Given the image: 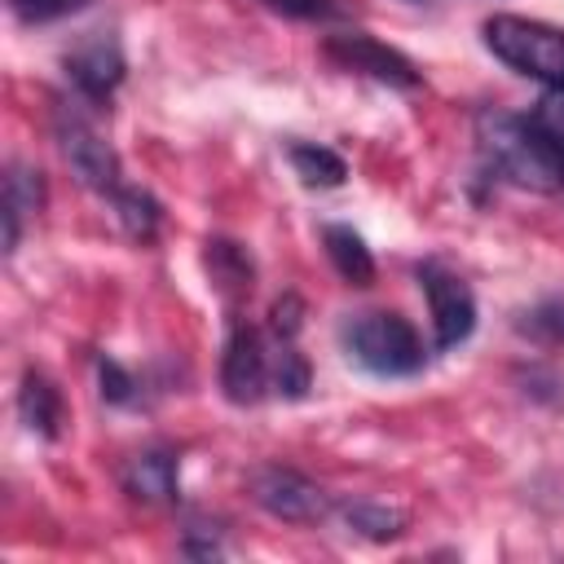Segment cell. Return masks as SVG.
<instances>
[{"mask_svg": "<svg viewBox=\"0 0 564 564\" xmlns=\"http://www.w3.org/2000/svg\"><path fill=\"white\" fill-rule=\"evenodd\" d=\"M476 137H480V154L485 163L529 189H555L564 185V154L551 145V137L520 115L507 110H485L476 119Z\"/></svg>", "mask_w": 564, "mask_h": 564, "instance_id": "1", "label": "cell"}, {"mask_svg": "<svg viewBox=\"0 0 564 564\" xmlns=\"http://www.w3.org/2000/svg\"><path fill=\"white\" fill-rule=\"evenodd\" d=\"M485 44L511 70H520L546 88H564V26H551L538 18H516V13H494L485 22Z\"/></svg>", "mask_w": 564, "mask_h": 564, "instance_id": "2", "label": "cell"}, {"mask_svg": "<svg viewBox=\"0 0 564 564\" xmlns=\"http://www.w3.org/2000/svg\"><path fill=\"white\" fill-rule=\"evenodd\" d=\"M344 348L357 366H366L379 379H405L419 375L427 352L419 330L401 313H357L344 326Z\"/></svg>", "mask_w": 564, "mask_h": 564, "instance_id": "3", "label": "cell"}, {"mask_svg": "<svg viewBox=\"0 0 564 564\" xmlns=\"http://www.w3.org/2000/svg\"><path fill=\"white\" fill-rule=\"evenodd\" d=\"M53 132H57V145H62V159L70 163V172L79 176V185L97 189V194H115L123 181H119V159L115 150L101 141V132L70 106H57L53 115Z\"/></svg>", "mask_w": 564, "mask_h": 564, "instance_id": "4", "label": "cell"}, {"mask_svg": "<svg viewBox=\"0 0 564 564\" xmlns=\"http://www.w3.org/2000/svg\"><path fill=\"white\" fill-rule=\"evenodd\" d=\"M220 388L234 405H256L273 388V352H269L264 335L256 326H247L242 317L229 322V339H225V357H220Z\"/></svg>", "mask_w": 564, "mask_h": 564, "instance_id": "5", "label": "cell"}, {"mask_svg": "<svg viewBox=\"0 0 564 564\" xmlns=\"http://www.w3.org/2000/svg\"><path fill=\"white\" fill-rule=\"evenodd\" d=\"M247 489H251V498H256L269 516L286 520V524H313V520H322V516L330 511V498H326L308 476H300V471H291V467H282V463L256 467V471L247 476Z\"/></svg>", "mask_w": 564, "mask_h": 564, "instance_id": "6", "label": "cell"}, {"mask_svg": "<svg viewBox=\"0 0 564 564\" xmlns=\"http://www.w3.org/2000/svg\"><path fill=\"white\" fill-rule=\"evenodd\" d=\"M419 286H423L427 308H432L436 348L463 344V339L476 330V295H471V286H467L454 269H445V264H436V260L419 264Z\"/></svg>", "mask_w": 564, "mask_h": 564, "instance_id": "7", "label": "cell"}, {"mask_svg": "<svg viewBox=\"0 0 564 564\" xmlns=\"http://www.w3.org/2000/svg\"><path fill=\"white\" fill-rule=\"evenodd\" d=\"M322 53L339 66V70H357V75H370L379 84H392V88H419V70L405 53L379 44L375 35H361V31H339V35H326Z\"/></svg>", "mask_w": 564, "mask_h": 564, "instance_id": "8", "label": "cell"}, {"mask_svg": "<svg viewBox=\"0 0 564 564\" xmlns=\"http://www.w3.org/2000/svg\"><path fill=\"white\" fill-rule=\"evenodd\" d=\"M66 79L75 84V93L93 106H106L110 93L123 79V53L115 35H93L84 40L75 53H66Z\"/></svg>", "mask_w": 564, "mask_h": 564, "instance_id": "9", "label": "cell"}, {"mask_svg": "<svg viewBox=\"0 0 564 564\" xmlns=\"http://www.w3.org/2000/svg\"><path fill=\"white\" fill-rule=\"evenodd\" d=\"M176 454L172 449H141L123 467V489L137 502H172L176 498Z\"/></svg>", "mask_w": 564, "mask_h": 564, "instance_id": "10", "label": "cell"}, {"mask_svg": "<svg viewBox=\"0 0 564 564\" xmlns=\"http://www.w3.org/2000/svg\"><path fill=\"white\" fill-rule=\"evenodd\" d=\"M44 203V181L35 167L26 163H9V176H4V251L18 247V234H22V216L40 212Z\"/></svg>", "mask_w": 564, "mask_h": 564, "instance_id": "11", "label": "cell"}, {"mask_svg": "<svg viewBox=\"0 0 564 564\" xmlns=\"http://www.w3.org/2000/svg\"><path fill=\"white\" fill-rule=\"evenodd\" d=\"M18 414H22V423L31 427V432H40V436H57L62 432V392L40 375V370H26L22 375V388H18Z\"/></svg>", "mask_w": 564, "mask_h": 564, "instance_id": "12", "label": "cell"}, {"mask_svg": "<svg viewBox=\"0 0 564 564\" xmlns=\"http://www.w3.org/2000/svg\"><path fill=\"white\" fill-rule=\"evenodd\" d=\"M322 242H326V256L335 264V273L352 286H370L375 282V260H370V247L361 242L357 229L348 225H326L322 229Z\"/></svg>", "mask_w": 564, "mask_h": 564, "instance_id": "13", "label": "cell"}, {"mask_svg": "<svg viewBox=\"0 0 564 564\" xmlns=\"http://www.w3.org/2000/svg\"><path fill=\"white\" fill-rule=\"evenodd\" d=\"M207 273H212V282H216L220 295L238 300V295L251 291V273H256V269H251V256H247L238 242L212 238V242H207Z\"/></svg>", "mask_w": 564, "mask_h": 564, "instance_id": "14", "label": "cell"}, {"mask_svg": "<svg viewBox=\"0 0 564 564\" xmlns=\"http://www.w3.org/2000/svg\"><path fill=\"white\" fill-rule=\"evenodd\" d=\"M291 167H295V176L304 181V185H317V189H335V185H344V176H348V163L330 150V145H317V141H295L291 150Z\"/></svg>", "mask_w": 564, "mask_h": 564, "instance_id": "15", "label": "cell"}, {"mask_svg": "<svg viewBox=\"0 0 564 564\" xmlns=\"http://www.w3.org/2000/svg\"><path fill=\"white\" fill-rule=\"evenodd\" d=\"M110 198H115L119 225H123L132 238L150 242V238H154V229H159V203H154L145 189H132V185H119Z\"/></svg>", "mask_w": 564, "mask_h": 564, "instance_id": "16", "label": "cell"}, {"mask_svg": "<svg viewBox=\"0 0 564 564\" xmlns=\"http://www.w3.org/2000/svg\"><path fill=\"white\" fill-rule=\"evenodd\" d=\"M273 392L295 401L308 392V361L295 352V339H273Z\"/></svg>", "mask_w": 564, "mask_h": 564, "instance_id": "17", "label": "cell"}, {"mask_svg": "<svg viewBox=\"0 0 564 564\" xmlns=\"http://www.w3.org/2000/svg\"><path fill=\"white\" fill-rule=\"evenodd\" d=\"M344 520H348V529H357L375 542H388L405 529V516L383 507V502H344Z\"/></svg>", "mask_w": 564, "mask_h": 564, "instance_id": "18", "label": "cell"}, {"mask_svg": "<svg viewBox=\"0 0 564 564\" xmlns=\"http://www.w3.org/2000/svg\"><path fill=\"white\" fill-rule=\"evenodd\" d=\"M520 330L533 335L538 344H564V295H555V300L538 304L533 313H524Z\"/></svg>", "mask_w": 564, "mask_h": 564, "instance_id": "19", "label": "cell"}, {"mask_svg": "<svg viewBox=\"0 0 564 564\" xmlns=\"http://www.w3.org/2000/svg\"><path fill=\"white\" fill-rule=\"evenodd\" d=\"M88 0H9V9H13V18H22V22H57V18H70V13H79Z\"/></svg>", "mask_w": 564, "mask_h": 564, "instance_id": "20", "label": "cell"}, {"mask_svg": "<svg viewBox=\"0 0 564 564\" xmlns=\"http://www.w3.org/2000/svg\"><path fill=\"white\" fill-rule=\"evenodd\" d=\"M97 375H101V397H106L110 405H128V401L137 397V379H132L119 361L101 357V361H97Z\"/></svg>", "mask_w": 564, "mask_h": 564, "instance_id": "21", "label": "cell"}, {"mask_svg": "<svg viewBox=\"0 0 564 564\" xmlns=\"http://www.w3.org/2000/svg\"><path fill=\"white\" fill-rule=\"evenodd\" d=\"M533 123H538V128L551 137V145L564 154V88H551V93L538 101Z\"/></svg>", "mask_w": 564, "mask_h": 564, "instance_id": "22", "label": "cell"}, {"mask_svg": "<svg viewBox=\"0 0 564 564\" xmlns=\"http://www.w3.org/2000/svg\"><path fill=\"white\" fill-rule=\"evenodd\" d=\"M264 9L282 13V18H300V22H326V18H339V4L335 0H260Z\"/></svg>", "mask_w": 564, "mask_h": 564, "instance_id": "23", "label": "cell"}, {"mask_svg": "<svg viewBox=\"0 0 564 564\" xmlns=\"http://www.w3.org/2000/svg\"><path fill=\"white\" fill-rule=\"evenodd\" d=\"M300 317H304V304L295 300V295H282L278 304H273V339H295V330H300Z\"/></svg>", "mask_w": 564, "mask_h": 564, "instance_id": "24", "label": "cell"}]
</instances>
